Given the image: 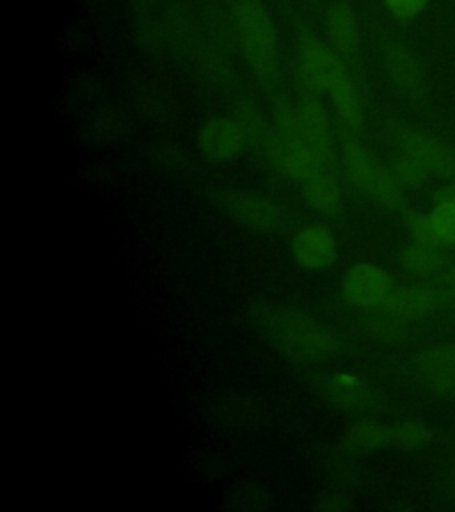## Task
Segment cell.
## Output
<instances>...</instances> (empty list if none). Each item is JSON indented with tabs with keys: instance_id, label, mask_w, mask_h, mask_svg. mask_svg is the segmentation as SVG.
<instances>
[{
	"instance_id": "2",
	"label": "cell",
	"mask_w": 455,
	"mask_h": 512,
	"mask_svg": "<svg viewBox=\"0 0 455 512\" xmlns=\"http://www.w3.org/2000/svg\"><path fill=\"white\" fill-rule=\"evenodd\" d=\"M233 24L249 68L262 82H272L280 70V40L262 0H237Z\"/></svg>"
},
{
	"instance_id": "13",
	"label": "cell",
	"mask_w": 455,
	"mask_h": 512,
	"mask_svg": "<svg viewBox=\"0 0 455 512\" xmlns=\"http://www.w3.org/2000/svg\"><path fill=\"white\" fill-rule=\"evenodd\" d=\"M441 297L429 287H393L386 303L379 308L400 320L425 317L440 306Z\"/></svg>"
},
{
	"instance_id": "27",
	"label": "cell",
	"mask_w": 455,
	"mask_h": 512,
	"mask_svg": "<svg viewBox=\"0 0 455 512\" xmlns=\"http://www.w3.org/2000/svg\"><path fill=\"white\" fill-rule=\"evenodd\" d=\"M408 228L413 239L418 242H429V244H438L441 246L440 239L434 230L431 214H422V212H413L408 216Z\"/></svg>"
},
{
	"instance_id": "5",
	"label": "cell",
	"mask_w": 455,
	"mask_h": 512,
	"mask_svg": "<svg viewBox=\"0 0 455 512\" xmlns=\"http://www.w3.org/2000/svg\"><path fill=\"white\" fill-rule=\"evenodd\" d=\"M347 68L335 48L313 34H303L297 43V72L304 89L328 93L329 86Z\"/></svg>"
},
{
	"instance_id": "6",
	"label": "cell",
	"mask_w": 455,
	"mask_h": 512,
	"mask_svg": "<svg viewBox=\"0 0 455 512\" xmlns=\"http://www.w3.org/2000/svg\"><path fill=\"white\" fill-rule=\"evenodd\" d=\"M296 111L304 141L319 157L324 169L336 173L338 155H336L335 134H333L328 111L320 102L317 93L304 89L303 93L297 96Z\"/></svg>"
},
{
	"instance_id": "29",
	"label": "cell",
	"mask_w": 455,
	"mask_h": 512,
	"mask_svg": "<svg viewBox=\"0 0 455 512\" xmlns=\"http://www.w3.org/2000/svg\"><path fill=\"white\" fill-rule=\"evenodd\" d=\"M269 493L260 486H248L242 491V502L251 507V509H265L269 505Z\"/></svg>"
},
{
	"instance_id": "30",
	"label": "cell",
	"mask_w": 455,
	"mask_h": 512,
	"mask_svg": "<svg viewBox=\"0 0 455 512\" xmlns=\"http://www.w3.org/2000/svg\"><path fill=\"white\" fill-rule=\"evenodd\" d=\"M436 200L455 201V180L450 182V184L443 185L440 191L436 192Z\"/></svg>"
},
{
	"instance_id": "14",
	"label": "cell",
	"mask_w": 455,
	"mask_h": 512,
	"mask_svg": "<svg viewBox=\"0 0 455 512\" xmlns=\"http://www.w3.org/2000/svg\"><path fill=\"white\" fill-rule=\"evenodd\" d=\"M329 45L342 56H351L361 43L360 24L354 9L347 2L331 4L326 13Z\"/></svg>"
},
{
	"instance_id": "23",
	"label": "cell",
	"mask_w": 455,
	"mask_h": 512,
	"mask_svg": "<svg viewBox=\"0 0 455 512\" xmlns=\"http://www.w3.org/2000/svg\"><path fill=\"white\" fill-rule=\"evenodd\" d=\"M93 128L98 139L118 141L127 130V116L118 105H105L96 112Z\"/></svg>"
},
{
	"instance_id": "24",
	"label": "cell",
	"mask_w": 455,
	"mask_h": 512,
	"mask_svg": "<svg viewBox=\"0 0 455 512\" xmlns=\"http://www.w3.org/2000/svg\"><path fill=\"white\" fill-rule=\"evenodd\" d=\"M431 217L441 246L455 248V201H438Z\"/></svg>"
},
{
	"instance_id": "25",
	"label": "cell",
	"mask_w": 455,
	"mask_h": 512,
	"mask_svg": "<svg viewBox=\"0 0 455 512\" xmlns=\"http://www.w3.org/2000/svg\"><path fill=\"white\" fill-rule=\"evenodd\" d=\"M429 441V431L424 424L406 420L392 425V443L397 447L420 448Z\"/></svg>"
},
{
	"instance_id": "17",
	"label": "cell",
	"mask_w": 455,
	"mask_h": 512,
	"mask_svg": "<svg viewBox=\"0 0 455 512\" xmlns=\"http://www.w3.org/2000/svg\"><path fill=\"white\" fill-rule=\"evenodd\" d=\"M418 370L432 390L455 393V344L438 345L425 351L418 360Z\"/></svg>"
},
{
	"instance_id": "7",
	"label": "cell",
	"mask_w": 455,
	"mask_h": 512,
	"mask_svg": "<svg viewBox=\"0 0 455 512\" xmlns=\"http://www.w3.org/2000/svg\"><path fill=\"white\" fill-rule=\"evenodd\" d=\"M381 61L384 72L402 95L418 100L424 96V68L415 52L395 36L381 40Z\"/></svg>"
},
{
	"instance_id": "4",
	"label": "cell",
	"mask_w": 455,
	"mask_h": 512,
	"mask_svg": "<svg viewBox=\"0 0 455 512\" xmlns=\"http://www.w3.org/2000/svg\"><path fill=\"white\" fill-rule=\"evenodd\" d=\"M390 136L400 153L418 160L432 176L441 180H455V152L440 139L409 123L395 121L390 125Z\"/></svg>"
},
{
	"instance_id": "3",
	"label": "cell",
	"mask_w": 455,
	"mask_h": 512,
	"mask_svg": "<svg viewBox=\"0 0 455 512\" xmlns=\"http://www.w3.org/2000/svg\"><path fill=\"white\" fill-rule=\"evenodd\" d=\"M342 164L351 184L367 194L370 200L393 212H402L406 208V192L390 168L379 164L358 136L344 134Z\"/></svg>"
},
{
	"instance_id": "18",
	"label": "cell",
	"mask_w": 455,
	"mask_h": 512,
	"mask_svg": "<svg viewBox=\"0 0 455 512\" xmlns=\"http://www.w3.org/2000/svg\"><path fill=\"white\" fill-rule=\"evenodd\" d=\"M304 201L320 214H335L342 205V189L335 173L320 171L303 185Z\"/></svg>"
},
{
	"instance_id": "20",
	"label": "cell",
	"mask_w": 455,
	"mask_h": 512,
	"mask_svg": "<svg viewBox=\"0 0 455 512\" xmlns=\"http://www.w3.org/2000/svg\"><path fill=\"white\" fill-rule=\"evenodd\" d=\"M345 445L351 450L367 452L388 447L392 443V425L377 424L370 420H361L345 432Z\"/></svg>"
},
{
	"instance_id": "26",
	"label": "cell",
	"mask_w": 455,
	"mask_h": 512,
	"mask_svg": "<svg viewBox=\"0 0 455 512\" xmlns=\"http://www.w3.org/2000/svg\"><path fill=\"white\" fill-rule=\"evenodd\" d=\"M431 0H383L384 8L399 22H411L424 13Z\"/></svg>"
},
{
	"instance_id": "10",
	"label": "cell",
	"mask_w": 455,
	"mask_h": 512,
	"mask_svg": "<svg viewBox=\"0 0 455 512\" xmlns=\"http://www.w3.org/2000/svg\"><path fill=\"white\" fill-rule=\"evenodd\" d=\"M246 134L237 118L217 116L205 121L198 132V148L210 162H230L244 152Z\"/></svg>"
},
{
	"instance_id": "9",
	"label": "cell",
	"mask_w": 455,
	"mask_h": 512,
	"mask_svg": "<svg viewBox=\"0 0 455 512\" xmlns=\"http://www.w3.org/2000/svg\"><path fill=\"white\" fill-rule=\"evenodd\" d=\"M224 212L233 221L246 226L255 232H274L281 224V212L278 205L258 192L232 191L224 192L221 196Z\"/></svg>"
},
{
	"instance_id": "11",
	"label": "cell",
	"mask_w": 455,
	"mask_h": 512,
	"mask_svg": "<svg viewBox=\"0 0 455 512\" xmlns=\"http://www.w3.org/2000/svg\"><path fill=\"white\" fill-rule=\"evenodd\" d=\"M338 255L335 233L326 224L313 223L301 228L292 239V256L308 271H326Z\"/></svg>"
},
{
	"instance_id": "21",
	"label": "cell",
	"mask_w": 455,
	"mask_h": 512,
	"mask_svg": "<svg viewBox=\"0 0 455 512\" xmlns=\"http://www.w3.org/2000/svg\"><path fill=\"white\" fill-rule=\"evenodd\" d=\"M262 408L256 400L248 397H232L226 400L221 408L226 424L235 425V427H251V425L260 422Z\"/></svg>"
},
{
	"instance_id": "16",
	"label": "cell",
	"mask_w": 455,
	"mask_h": 512,
	"mask_svg": "<svg viewBox=\"0 0 455 512\" xmlns=\"http://www.w3.org/2000/svg\"><path fill=\"white\" fill-rule=\"evenodd\" d=\"M328 95L333 109L344 125V134L358 136L363 127V102L360 91L347 70L338 75L335 82L329 86Z\"/></svg>"
},
{
	"instance_id": "1",
	"label": "cell",
	"mask_w": 455,
	"mask_h": 512,
	"mask_svg": "<svg viewBox=\"0 0 455 512\" xmlns=\"http://www.w3.org/2000/svg\"><path fill=\"white\" fill-rule=\"evenodd\" d=\"M248 317L262 335L290 358L303 361H324L333 358L340 344L326 326L306 313L253 303Z\"/></svg>"
},
{
	"instance_id": "28",
	"label": "cell",
	"mask_w": 455,
	"mask_h": 512,
	"mask_svg": "<svg viewBox=\"0 0 455 512\" xmlns=\"http://www.w3.org/2000/svg\"><path fill=\"white\" fill-rule=\"evenodd\" d=\"M315 509L320 512H344L351 509L349 498H345L342 493H335V491H324L322 495L317 498Z\"/></svg>"
},
{
	"instance_id": "8",
	"label": "cell",
	"mask_w": 455,
	"mask_h": 512,
	"mask_svg": "<svg viewBox=\"0 0 455 512\" xmlns=\"http://www.w3.org/2000/svg\"><path fill=\"white\" fill-rule=\"evenodd\" d=\"M393 290L390 274L376 264L352 265L342 281V296L347 303L365 310H379Z\"/></svg>"
},
{
	"instance_id": "12",
	"label": "cell",
	"mask_w": 455,
	"mask_h": 512,
	"mask_svg": "<svg viewBox=\"0 0 455 512\" xmlns=\"http://www.w3.org/2000/svg\"><path fill=\"white\" fill-rule=\"evenodd\" d=\"M319 390L336 408L360 413L372 406V392L365 381L349 372H331L320 377Z\"/></svg>"
},
{
	"instance_id": "19",
	"label": "cell",
	"mask_w": 455,
	"mask_h": 512,
	"mask_svg": "<svg viewBox=\"0 0 455 512\" xmlns=\"http://www.w3.org/2000/svg\"><path fill=\"white\" fill-rule=\"evenodd\" d=\"M443 246L429 244V242H411L408 248L400 255V264L406 271L413 272L416 276L429 278L432 274L440 272L447 262Z\"/></svg>"
},
{
	"instance_id": "15",
	"label": "cell",
	"mask_w": 455,
	"mask_h": 512,
	"mask_svg": "<svg viewBox=\"0 0 455 512\" xmlns=\"http://www.w3.org/2000/svg\"><path fill=\"white\" fill-rule=\"evenodd\" d=\"M235 118L244 130L248 143L253 144V148L262 153L272 166H276L281 150L280 136L276 132V127L265 120L260 111H256L251 105H240L235 112Z\"/></svg>"
},
{
	"instance_id": "31",
	"label": "cell",
	"mask_w": 455,
	"mask_h": 512,
	"mask_svg": "<svg viewBox=\"0 0 455 512\" xmlns=\"http://www.w3.org/2000/svg\"><path fill=\"white\" fill-rule=\"evenodd\" d=\"M447 283L448 290H450V294H452V297L455 299V269H452V272L448 274Z\"/></svg>"
},
{
	"instance_id": "22",
	"label": "cell",
	"mask_w": 455,
	"mask_h": 512,
	"mask_svg": "<svg viewBox=\"0 0 455 512\" xmlns=\"http://www.w3.org/2000/svg\"><path fill=\"white\" fill-rule=\"evenodd\" d=\"M390 171L404 191L422 187L432 176L418 160L409 157L406 153H400L399 157L393 159Z\"/></svg>"
}]
</instances>
